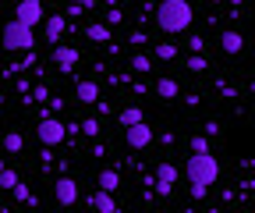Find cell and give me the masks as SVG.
Returning a JSON list of instances; mask_svg holds the SVG:
<instances>
[{"label":"cell","instance_id":"obj_18","mask_svg":"<svg viewBox=\"0 0 255 213\" xmlns=\"http://www.w3.org/2000/svg\"><path fill=\"white\" fill-rule=\"evenodd\" d=\"M152 50H156L159 60H174V57H177V46H174V43H152Z\"/></svg>","mask_w":255,"mask_h":213},{"label":"cell","instance_id":"obj_30","mask_svg":"<svg viewBox=\"0 0 255 213\" xmlns=\"http://www.w3.org/2000/svg\"><path fill=\"white\" fill-rule=\"evenodd\" d=\"M71 4H75V7H92L96 0H71Z\"/></svg>","mask_w":255,"mask_h":213},{"label":"cell","instance_id":"obj_28","mask_svg":"<svg viewBox=\"0 0 255 213\" xmlns=\"http://www.w3.org/2000/svg\"><path fill=\"white\" fill-rule=\"evenodd\" d=\"M50 93H46V85H39V89H32V100H46Z\"/></svg>","mask_w":255,"mask_h":213},{"label":"cell","instance_id":"obj_15","mask_svg":"<svg viewBox=\"0 0 255 213\" xmlns=\"http://www.w3.org/2000/svg\"><path fill=\"white\" fill-rule=\"evenodd\" d=\"M177 93H181V85L174 78H156V96L159 100H174Z\"/></svg>","mask_w":255,"mask_h":213},{"label":"cell","instance_id":"obj_34","mask_svg":"<svg viewBox=\"0 0 255 213\" xmlns=\"http://www.w3.org/2000/svg\"><path fill=\"white\" fill-rule=\"evenodd\" d=\"M39 4H46V0H39Z\"/></svg>","mask_w":255,"mask_h":213},{"label":"cell","instance_id":"obj_31","mask_svg":"<svg viewBox=\"0 0 255 213\" xmlns=\"http://www.w3.org/2000/svg\"><path fill=\"white\" fill-rule=\"evenodd\" d=\"M0 171H4V160H0Z\"/></svg>","mask_w":255,"mask_h":213},{"label":"cell","instance_id":"obj_16","mask_svg":"<svg viewBox=\"0 0 255 213\" xmlns=\"http://www.w3.org/2000/svg\"><path fill=\"white\" fill-rule=\"evenodd\" d=\"M117 121H121V128H131V125H142V107H124L121 114H117Z\"/></svg>","mask_w":255,"mask_h":213},{"label":"cell","instance_id":"obj_26","mask_svg":"<svg viewBox=\"0 0 255 213\" xmlns=\"http://www.w3.org/2000/svg\"><path fill=\"white\" fill-rule=\"evenodd\" d=\"M188 50H191V53H202V50H206V39H202V36H191V39H188Z\"/></svg>","mask_w":255,"mask_h":213},{"label":"cell","instance_id":"obj_1","mask_svg":"<svg viewBox=\"0 0 255 213\" xmlns=\"http://www.w3.org/2000/svg\"><path fill=\"white\" fill-rule=\"evenodd\" d=\"M195 11H191L188 0H163V4L156 7V25L163 28V32H184L191 25Z\"/></svg>","mask_w":255,"mask_h":213},{"label":"cell","instance_id":"obj_14","mask_svg":"<svg viewBox=\"0 0 255 213\" xmlns=\"http://www.w3.org/2000/svg\"><path fill=\"white\" fill-rule=\"evenodd\" d=\"M92 210H96V213H117V203H114L110 192H100V189H96V196H92Z\"/></svg>","mask_w":255,"mask_h":213},{"label":"cell","instance_id":"obj_33","mask_svg":"<svg viewBox=\"0 0 255 213\" xmlns=\"http://www.w3.org/2000/svg\"><path fill=\"white\" fill-rule=\"evenodd\" d=\"M209 213H220V210H209Z\"/></svg>","mask_w":255,"mask_h":213},{"label":"cell","instance_id":"obj_20","mask_svg":"<svg viewBox=\"0 0 255 213\" xmlns=\"http://www.w3.org/2000/svg\"><path fill=\"white\" fill-rule=\"evenodd\" d=\"M131 68H135L138 75H145V71H152V60H149L145 53H135V57H131Z\"/></svg>","mask_w":255,"mask_h":213},{"label":"cell","instance_id":"obj_17","mask_svg":"<svg viewBox=\"0 0 255 213\" xmlns=\"http://www.w3.org/2000/svg\"><path fill=\"white\" fill-rule=\"evenodd\" d=\"M117 189H121V174L110 171V167L100 171V192H117Z\"/></svg>","mask_w":255,"mask_h":213},{"label":"cell","instance_id":"obj_21","mask_svg":"<svg viewBox=\"0 0 255 213\" xmlns=\"http://www.w3.org/2000/svg\"><path fill=\"white\" fill-rule=\"evenodd\" d=\"M184 68H188V71H206V57H202V53H191V57L184 60Z\"/></svg>","mask_w":255,"mask_h":213},{"label":"cell","instance_id":"obj_35","mask_svg":"<svg viewBox=\"0 0 255 213\" xmlns=\"http://www.w3.org/2000/svg\"><path fill=\"white\" fill-rule=\"evenodd\" d=\"M0 213H7V210H0Z\"/></svg>","mask_w":255,"mask_h":213},{"label":"cell","instance_id":"obj_9","mask_svg":"<svg viewBox=\"0 0 255 213\" xmlns=\"http://www.w3.org/2000/svg\"><path fill=\"white\" fill-rule=\"evenodd\" d=\"M124 139H128V146H131V149H145V146L152 142V128H149L145 121H142V125H131V128H124Z\"/></svg>","mask_w":255,"mask_h":213},{"label":"cell","instance_id":"obj_10","mask_svg":"<svg viewBox=\"0 0 255 213\" xmlns=\"http://www.w3.org/2000/svg\"><path fill=\"white\" fill-rule=\"evenodd\" d=\"M64 28H68V18H64V14H50L43 21V43H60Z\"/></svg>","mask_w":255,"mask_h":213},{"label":"cell","instance_id":"obj_4","mask_svg":"<svg viewBox=\"0 0 255 213\" xmlns=\"http://www.w3.org/2000/svg\"><path fill=\"white\" fill-rule=\"evenodd\" d=\"M36 135H39V142H43V146H57V142L68 139V135H64V121H57V117H39Z\"/></svg>","mask_w":255,"mask_h":213},{"label":"cell","instance_id":"obj_32","mask_svg":"<svg viewBox=\"0 0 255 213\" xmlns=\"http://www.w3.org/2000/svg\"><path fill=\"white\" fill-rule=\"evenodd\" d=\"M209 4H220V0H209Z\"/></svg>","mask_w":255,"mask_h":213},{"label":"cell","instance_id":"obj_5","mask_svg":"<svg viewBox=\"0 0 255 213\" xmlns=\"http://www.w3.org/2000/svg\"><path fill=\"white\" fill-rule=\"evenodd\" d=\"M14 21L25 25V28H36L43 21V4L39 0H21V4L14 7Z\"/></svg>","mask_w":255,"mask_h":213},{"label":"cell","instance_id":"obj_24","mask_svg":"<svg viewBox=\"0 0 255 213\" xmlns=\"http://www.w3.org/2000/svg\"><path fill=\"white\" fill-rule=\"evenodd\" d=\"M11 192H14V199H21V203H32V192H28V185H25V181H18V185H14Z\"/></svg>","mask_w":255,"mask_h":213},{"label":"cell","instance_id":"obj_13","mask_svg":"<svg viewBox=\"0 0 255 213\" xmlns=\"http://www.w3.org/2000/svg\"><path fill=\"white\" fill-rule=\"evenodd\" d=\"M75 100H82V103H100V85H96V82H78Z\"/></svg>","mask_w":255,"mask_h":213},{"label":"cell","instance_id":"obj_6","mask_svg":"<svg viewBox=\"0 0 255 213\" xmlns=\"http://www.w3.org/2000/svg\"><path fill=\"white\" fill-rule=\"evenodd\" d=\"M53 196H57L60 206H75V203H78V181H75V178H57Z\"/></svg>","mask_w":255,"mask_h":213},{"label":"cell","instance_id":"obj_27","mask_svg":"<svg viewBox=\"0 0 255 213\" xmlns=\"http://www.w3.org/2000/svg\"><path fill=\"white\" fill-rule=\"evenodd\" d=\"M121 21H124V14H121V11H110V14H107V21H103V25H121Z\"/></svg>","mask_w":255,"mask_h":213},{"label":"cell","instance_id":"obj_12","mask_svg":"<svg viewBox=\"0 0 255 213\" xmlns=\"http://www.w3.org/2000/svg\"><path fill=\"white\" fill-rule=\"evenodd\" d=\"M85 36H89L92 43H114V32H110V25H103V21H92V25L85 28Z\"/></svg>","mask_w":255,"mask_h":213},{"label":"cell","instance_id":"obj_8","mask_svg":"<svg viewBox=\"0 0 255 213\" xmlns=\"http://www.w3.org/2000/svg\"><path fill=\"white\" fill-rule=\"evenodd\" d=\"M78 60H82V57H78L75 46H57V50H53V64H57V71H68V75H71V71L78 68Z\"/></svg>","mask_w":255,"mask_h":213},{"label":"cell","instance_id":"obj_3","mask_svg":"<svg viewBox=\"0 0 255 213\" xmlns=\"http://www.w3.org/2000/svg\"><path fill=\"white\" fill-rule=\"evenodd\" d=\"M32 43H36V36H32V28H25V25H18V21H7L4 28H0V46L4 50H11V53H25V50H32Z\"/></svg>","mask_w":255,"mask_h":213},{"label":"cell","instance_id":"obj_2","mask_svg":"<svg viewBox=\"0 0 255 213\" xmlns=\"http://www.w3.org/2000/svg\"><path fill=\"white\" fill-rule=\"evenodd\" d=\"M184 174H188L191 185L209 189L213 181L220 178V164H216V157H213V153H195V157H191V160L184 164Z\"/></svg>","mask_w":255,"mask_h":213},{"label":"cell","instance_id":"obj_29","mask_svg":"<svg viewBox=\"0 0 255 213\" xmlns=\"http://www.w3.org/2000/svg\"><path fill=\"white\" fill-rule=\"evenodd\" d=\"M206 192H209V189H202V185H191V196H195V199H206Z\"/></svg>","mask_w":255,"mask_h":213},{"label":"cell","instance_id":"obj_11","mask_svg":"<svg viewBox=\"0 0 255 213\" xmlns=\"http://www.w3.org/2000/svg\"><path fill=\"white\" fill-rule=\"evenodd\" d=\"M220 46H223V53H241V50H245V36L231 28V32L220 36Z\"/></svg>","mask_w":255,"mask_h":213},{"label":"cell","instance_id":"obj_22","mask_svg":"<svg viewBox=\"0 0 255 213\" xmlns=\"http://www.w3.org/2000/svg\"><path fill=\"white\" fill-rule=\"evenodd\" d=\"M18 181H21V178H18L14 171H7V167H4V171H0V189H14V185H18Z\"/></svg>","mask_w":255,"mask_h":213},{"label":"cell","instance_id":"obj_19","mask_svg":"<svg viewBox=\"0 0 255 213\" xmlns=\"http://www.w3.org/2000/svg\"><path fill=\"white\" fill-rule=\"evenodd\" d=\"M21 146H25V139L18 132H7L4 135V149H7V153H21Z\"/></svg>","mask_w":255,"mask_h":213},{"label":"cell","instance_id":"obj_25","mask_svg":"<svg viewBox=\"0 0 255 213\" xmlns=\"http://www.w3.org/2000/svg\"><path fill=\"white\" fill-rule=\"evenodd\" d=\"M78 132H85V135H100V121H82V125H78Z\"/></svg>","mask_w":255,"mask_h":213},{"label":"cell","instance_id":"obj_7","mask_svg":"<svg viewBox=\"0 0 255 213\" xmlns=\"http://www.w3.org/2000/svg\"><path fill=\"white\" fill-rule=\"evenodd\" d=\"M174 181H177V167L174 164H156V192L159 196H170Z\"/></svg>","mask_w":255,"mask_h":213},{"label":"cell","instance_id":"obj_23","mask_svg":"<svg viewBox=\"0 0 255 213\" xmlns=\"http://www.w3.org/2000/svg\"><path fill=\"white\" fill-rule=\"evenodd\" d=\"M191 153H209V139L206 135H195V139H191Z\"/></svg>","mask_w":255,"mask_h":213}]
</instances>
